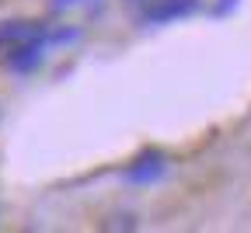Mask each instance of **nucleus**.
Wrapping results in <instances>:
<instances>
[{
  "label": "nucleus",
  "mask_w": 251,
  "mask_h": 233,
  "mask_svg": "<svg viewBox=\"0 0 251 233\" xmlns=\"http://www.w3.org/2000/svg\"><path fill=\"white\" fill-rule=\"evenodd\" d=\"M46 31H39V35H31L28 42H21V46H14L11 49V56H7V63H11V70H18V73H28V70H35V66L42 63V56H46Z\"/></svg>",
  "instance_id": "f257e3e1"
},
{
  "label": "nucleus",
  "mask_w": 251,
  "mask_h": 233,
  "mask_svg": "<svg viewBox=\"0 0 251 233\" xmlns=\"http://www.w3.org/2000/svg\"><path fill=\"white\" fill-rule=\"evenodd\" d=\"M199 11V0H157V4L143 14L150 24H168V21H178V18H188Z\"/></svg>",
  "instance_id": "f03ea898"
},
{
  "label": "nucleus",
  "mask_w": 251,
  "mask_h": 233,
  "mask_svg": "<svg viewBox=\"0 0 251 233\" xmlns=\"http://www.w3.org/2000/svg\"><path fill=\"white\" fill-rule=\"evenodd\" d=\"M164 171H168L164 157L161 153H147V157H140L133 167L126 171V181H129V185H150L157 178H164Z\"/></svg>",
  "instance_id": "7ed1b4c3"
},
{
  "label": "nucleus",
  "mask_w": 251,
  "mask_h": 233,
  "mask_svg": "<svg viewBox=\"0 0 251 233\" xmlns=\"http://www.w3.org/2000/svg\"><path fill=\"white\" fill-rule=\"evenodd\" d=\"M39 24H25V21H7V24H0V49H14L21 42H28L31 35H39Z\"/></svg>",
  "instance_id": "20e7f679"
},
{
  "label": "nucleus",
  "mask_w": 251,
  "mask_h": 233,
  "mask_svg": "<svg viewBox=\"0 0 251 233\" xmlns=\"http://www.w3.org/2000/svg\"><path fill=\"white\" fill-rule=\"evenodd\" d=\"M230 7H237V0H224V4H220V7H216V14H227Z\"/></svg>",
  "instance_id": "39448f33"
},
{
  "label": "nucleus",
  "mask_w": 251,
  "mask_h": 233,
  "mask_svg": "<svg viewBox=\"0 0 251 233\" xmlns=\"http://www.w3.org/2000/svg\"><path fill=\"white\" fill-rule=\"evenodd\" d=\"M74 4H80V0H56V7H74Z\"/></svg>",
  "instance_id": "423d86ee"
}]
</instances>
